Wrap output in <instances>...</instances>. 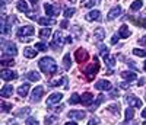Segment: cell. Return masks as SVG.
<instances>
[{
  "label": "cell",
  "mask_w": 146,
  "mask_h": 125,
  "mask_svg": "<svg viewBox=\"0 0 146 125\" xmlns=\"http://www.w3.org/2000/svg\"><path fill=\"white\" fill-rule=\"evenodd\" d=\"M104 61H105V64H107L110 68H113V67H114V64H115V57L105 55V57H104Z\"/></svg>",
  "instance_id": "cell-33"
},
{
  "label": "cell",
  "mask_w": 146,
  "mask_h": 125,
  "mask_svg": "<svg viewBox=\"0 0 146 125\" xmlns=\"http://www.w3.org/2000/svg\"><path fill=\"white\" fill-rule=\"evenodd\" d=\"M44 9H45L47 16H57V15L60 13V7H54V6L50 5V3H45Z\"/></svg>",
  "instance_id": "cell-11"
},
{
  "label": "cell",
  "mask_w": 146,
  "mask_h": 125,
  "mask_svg": "<svg viewBox=\"0 0 146 125\" xmlns=\"http://www.w3.org/2000/svg\"><path fill=\"white\" fill-rule=\"evenodd\" d=\"M85 19L89 20V22H92V20H101V12L100 10H92V12H89V13L85 16Z\"/></svg>",
  "instance_id": "cell-15"
},
{
  "label": "cell",
  "mask_w": 146,
  "mask_h": 125,
  "mask_svg": "<svg viewBox=\"0 0 146 125\" xmlns=\"http://www.w3.org/2000/svg\"><path fill=\"white\" fill-rule=\"evenodd\" d=\"M143 125H146V121H145V122H143Z\"/></svg>",
  "instance_id": "cell-59"
},
{
  "label": "cell",
  "mask_w": 146,
  "mask_h": 125,
  "mask_svg": "<svg viewBox=\"0 0 146 125\" xmlns=\"http://www.w3.org/2000/svg\"><path fill=\"white\" fill-rule=\"evenodd\" d=\"M50 35H51V29L47 28V26L40 31V38L41 39H48V36H50Z\"/></svg>",
  "instance_id": "cell-27"
},
{
  "label": "cell",
  "mask_w": 146,
  "mask_h": 125,
  "mask_svg": "<svg viewBox=\"0 0 146 125\" xmlns=\"http://www.w3.org/2000/svg\"><path fill=\"white\" fill-rule=\"evenodd\" d=\"M25 124H27V125H40L38 121H36L35 118H32V116H29V118L25 121Z\"/></svg>",
  "instance_id": "cell-44"
},
{
  "label": "cell",
  "mask_w": 146,
  "mask_h": 125,
  "mask_svg": "<svg viewBox=\"0 0 146 125\" xmlns=\"http://www.w3.org/2000/svg\"><path fill=\"white\" fill-rule=\"evenodd\" d=\"M98 124H100V119L95 118V116H92V118L89 119V122H88V125H98Z\"/></svg>",
  "instance_id": "cell-45"
},
{
  "label": "cell",
  "mask_w": 146,
  "mask_h": 125,
  "mask_svg": "<svg viewBox=\"0 0 146 125\" xmlns=\"http://www.w3.org/2000/svg\"><path fill=\"white\" fill-rule=\"evenodd\" d=\"M95 89L98 90H111V83H110L108 80H98L95 83Z\"/></svg>",
  "instance_id": "cell-12"
},
{
  "label": "cell",
  "mask_w": 146,
  "mask_h": 125,
  "mask_svg": "<svg viewBox=\"0 0 146 125\" xmlns=\"http://www.w3.org/2000/svg\"><path fill=\"white\" fill-rule=\"evenodd\" d=\"M38 23L40 25H44V26H48V25H54L56 20L54 19H50V18H40L38 19Z\"/></svg>",
  "instance_id": "cell-28"
},
{
  "label": "cell",
  "mask_w": 146,
  "mask_h": 125,
  "mask_svg": "<svg viewBox=\"0 0 146 125\" xmlns=\"http://www.w3.org/2000/svg\"><path fill=\"white\" fill-rule=\"evenodd\" d=\"M129 86H130V83H121V84H120V87H121V89H127Z\"/></svg>",
  "instance_id": "cell-50"
},
{
  "label": "cell",
  "mask_w": 146,
  "mask_h": 125,
  "mask_svg": "<svg viewBox=\"0 0 146 125\" xmlns=\"http://www.w3.org/2000/svg\"><path fill=\"white\" fill-rule=\"evenodd\" d=\"M118 35H120V38H129V36L131 35V32H130V29H129L127 25H123V26L120 28Z\"/></svg>",
  "instance_id": "cell-22"
},
{
  "label": "cell",
  "mask_w": 146,
  "mask_h": 125,
  "mask_svg": "<svg viewBox=\"0 0 146 125\" xmlns=\"http://www.w3.org/2000/svg\"><path fill=\"white\" fill-rule=\"evenodd\" d=\"M79 102H80V96H79L78 93H73L72 97L69 99V103H70V105H76V103H79Z\"/></svg>",
  "instance_id": "cell-38"
},
{
  "label": "cell",
  "mask_w": 146,
  "mask_h": 125,
  "mask_svg": "<svg viewBox=\"0 0 146 125\" xmlns=\"http://www.w3.org/2000/svg\"><path fill=\"white\" fill-rule=\"evenodd\" d=\"M121 77H123L124 80H129V83H130V82H133V80H136L137 76H136L133 71H123V73H121Z\"/></svg>",
  "instance_id": "cell-23"
},
{
  "label": "cell",
  "mask_w": 146,
  "mask_h": 125,
  "mask_svg": "<svg viewBox=\"0 0 146 125\" xmlns=\"http://www.w3.org/2000/svg\"><path fill=\"white\" fill-rule=\"evenodd\" d=\"M16 9H18L19 12H25V13H29V9H28V5H27L25 0H19L18 5H16Z\"/></svg>",
  "instance_id": "cell-24"
},
{
  "label": "cell",
  "mask_w": 146,
  "mask_h": 125,
  "mask_svg": "<svg viewBox=\"0 0 146 125\" xmlns=\"http://www.w3.org/2000/svg\"><path fill=\"white\" fill-rule=\"evenodd\" d=\"M129 19L135 23V25H137V26H142V28L146 29V15H143L142 18H140V16H130Z\"/></svg>",
  "instance_id": "cell-13"
},
{
  "label": "cell",
  "mask_w": 146,
  "mask_h": 125,
  "mask_svg": "<svg viewBox=\"0 0 146 125\" xmlns=\"http://www.w3.org/2000/svg\"><path fill=\"white\" fill-rule=\"evenodd\" d=\"M63 67H64V70H70V67H72L70 54H66V55H64V58H63Z\"/></svg>",
  "instance_id": "cell-31"
},
{
  "label": "cell",
  "mask_w": 146,
  "mask_h": 125,
  "mask_svg": "<svg viewBox=\"0 0 146 125\" xmlns=\"http://www.w3.org/2000/svg\"><path fill=\"white\" fill-rule=\"evenodd\" d=\"M28 92H29V83H23L18 87V95L21 97H25L28 95Z\"/></svg>",
  "instance_id": "cell-20"
},
{
  "label": "cell",
  "mask_w": 146,
  "mask_h": 125,
  "mask_svg": "<svg viewBox=\"0 0 146 125\" xmlns=\"http://www.w3.org/2000/svg\"><path fill=\"white\" fill-rule=\"evenodd\" d=\"M34 32H35L34 26H31V25H27V26L19 28L18 32H16V35H18V38H19L21 41L29 42V41H31V36L34 35Z\"/></svg>",
  "instance_id": "cell-2"
},
{
  "label": "cell",
  "mask_w": 146,
  "mask_h": 125,
  "mask_svg": "<svg viewBox=\"0 0 146 125\" xmlns=\"http://www.w3.org/2000/svg\"><path fill=\"white\" fill-rule=\"evenodd\" d=\"M100 2H101V0H89V2H86L83 6H85V7H94V6H96V5H100Z\"/></svg>",
  "instance_id": "cell-42"
},
{
  "label": "cell",
  "mask_w": 146,
  "mask_h": 125,
  "mask_svg": "<svg viewBox=\"0 0 146 125\" xmlns=\"http://www.w3.org/2000/svg\"><path fill=\"white\" fill-rule=\"evenodd\" d=\"M139 42H140L142 45H146V35L143 36V38H142V39H139Z\"/></svg>",
  "instance_id": "cell-51"
},
{
  "label": "cell",
  "mask_w": 146,
  "mask_h": 125,
  "mask_svg": "<svg viewBox=\"0 0 146 125\" xmlns=\"http://www.w3.org/2000/svg\"><path fill=\"white\" fill-rule=\"evenodd\" d=\"M2 51H3V57L6 55H16L18 54V48L16 45L12 42V41H6V39H2Z\"/></svg>",
  "instance_id": "cell-3"
},
{
  "label": "cell",
  "mask_w": 146,
  "mask_h": 125,
  "mask_svg": "<svg viewBox=\"0 0 146 125\" xmlns=\"http://www.w3.org/2000/svg\"><path fill=\"white\" fill-rule=\"evenodd\" d=\"M36 49L35 48H31V47H27L25 49H23V55H25L27 58H35L36 57Z\"/></svg>",
  "instance_id": "cell-21"
},
{
  "label": "cell",
  "mask_w": 146,
  "mask_h": 125,
  "mask_svg": "<svg viewBox=\"0 0 146 125\" xmlns=\"http://www.w3.org/2000/svg\"><path fill=\"white\" fill-rule=\"evenodd\" d=\"M42 95H44V87H42V86H36L35 89H34V92H32V95H31V99H29V101H31L32 103L40 102L41 97H42Z\"/></svg>",
  "instance_id": "cell-6"
},
{
  "label": "cell",
  "mask_w": 146,
  "mask_h": 125,
  "mask_svg": "<svg viewBox=\"0 0 146 125\" xmlns=\"http://www.w3.org/2000/svg\"><path fill=\"white\" fill-rule=\"evenodd\" d=\"M133 54L137 57H146V49H140V48H135L133 49Z\"/></svg>",
  "instance_id": "cell-40"
},
{
  "label": "cell",
  "mask_w": 146,
  "mask_h": 125,
  "mask_svg": "<svg viewBox=\"0 0 146 125\" xmlns=\"http://www.w3.org/2000/svg\"><path fill=\"white\" fill-rule=\"evenodd\" d=\"M9 2H12V0H2V5L5 6V5H6V3H9Z\"/></svg>",
  "instance_id": "cell-54"
},
{
  "label": "cell",
  "mask_w": 146,
  "mask_h": 125,
  "mask_svg": "<svg viewBox=\"0 0 146 125\" xmlns=\"http://www.w3.org/2000/svg\"><path fill=\"white\" fill-rule=\"evenodd\" d=\"M110 97H111V99L118 97V89H113V90H111V93H110Z\"/></svg>",
  "instance_id": "cell-46"
},
{
  "label": "cell",
  "mask_w": 146,
  "mask_h": 125,
  "mask_svg": "<svg viewBox=\"0 0 146 125\" xmlns=\"http://www.w3.org/2000/svg\"><path fill=\"white\" fill-rule=\"evenodd\" d=\"M64 42H66V38L63 36V34L57 31V32L54 34V39H53V42H51V45H50V47H51L53 49H56V51H60Z\"/></svg>",
  "instance_id": "cell-5"
},
{
  "label": "cell",
  "mask_w": 146,
  "mask_h": 125,
  "mask_svg": "<svg viewBox=\"0 0 146 125\" xmlns=\"http://www.w3.org/2000/svg\"><path fill=\"white\" fill-rule=\"evenodd\" d=\"M70 2H76V0H70Z\"/></svg>",
  "instance_id": "cell-58"
},
{
  "label": "cell",
  "mask_w": 146,
  "mask_h": 125,
  "mask_svg": "<svg viewBox=\"0 0 146 125\" xmlns=\"http://www.w3.org/2000/svg\"><path fill=\"white\" fill-rule=\"evenodd\" d=\"M72 42H73V38H72V35L66 36V44H72Z\"/></svg>",
  "instance_id": "cell-49"
},
{
  "label": "cell",
  "mask_w": 146,
  "mask_h": 125,
  "mask_svg": "<svg viewBox=\"0 0 146 125\" xmlns=\"http://www.w3.org/2000/svg\"><path fill=\"white\" fill-rule=\"evenodd\" d=\"M110 112H111V114H114V115H120V105L118 103H113V105H110L108 108H107Z\"/></svg>",
  "instance_id": "cell-30"
},
{
  "label": "cell",
  "mask_w": 146,
  "mask_h": 125,
  "mask_svg": "<svg viewBox=\"0 0 146 125\" xmlns=\"http://www.w3.org/2000/svg\"><path fill=\"white\" fill-rule=\"evenodd\" d=\"M35 49H36V51H47V44H44V42H36V44H35Z\"/></svg>",
  "instance_id": "cell-41"
},
{
  "label": "cell",
  "mask_w": 146,
  "mask_h": 125,
  "mask_svg": "<svg viewBox=\"0 0 146 125\" xmlns=\"http://www.w3.org/2000/svg\"><path fill=\"white\" fill-rule=\"evenodd\" d=\"M10 109H12V103H7V102L2 101V111L3 112H9Z\"/></svg>",
  "instance_id": "cell-43"
},
{
  "label": "cell",
  "mask_w": 146,
  "mask_h": 125,
  "mask_svg": "<svg viewBox=\"0 0 146 125\" xmlns=\"http://www.w3.org/2000/svg\"><path fill=\"white\" fill-rule=\"evenodd\" d=\"M60 25H62V28H66V26H67V20H63Z\"/></svg>",
  "instance_id": "cell-52"
},
{
  "label": "cell",
  "mask_w": 146,
  "mask_h": 125,
  "mask_svg": "<svg viewBox=\"0 0 146 125\" xmlns=\"http://www.w3.org/2000/svg\"><path fill=\"white\" fill-rule=\"evenodd\" d=\"M75 12H76L75 7H69V9H66V10H64V16H66V19L72 18L73 15H75Z\"/></svg>",
  "instance_id": "cell-39"
},
{
  "label": "cell",
  "mask_w": 146,
  "mask_h": 125,
  "mask_svg": "<svg viewBox=\"0 0 146 125\" xmlns=\"http://www.w3.org/2000/svg\"><path fill=\"white\" fill-rule=\"evenodd\" d=\"M98 49H100V54H101L102 57L110 55V49H108V47H105V45H102V44H98Z\"/></svg>",
  "instance_id": "cell-36"
},
{
  "label": "cell",
  "mask_w": 146,
  "mask_h": 125,
  "mask_svg": "<svg viewBox=\"0 0 146 125\" xmlns=\"http://www.w3.org/2000/svg\"><path fill=\"white\" fill-rule=\"evenodd\" d=\"M40 68L42 73L45 74H56L57 73V64H56V61L51 58V57H44L40 60Z\"/></svg>",
  "instance_id": "cell-1"
},
{
  "label": "cell",
  "mask_w": 146,
  "mask_h": 125,
  "mask_svg": "<svg viewBox=\"0 0 146 125\" xmlns=\"http://www.w3.org/2000/svg\"><path fill=\"white\" fill-rule=\"evenodd\" d=\"M143 68H145V71H146V61H145V66H143Z\"/></svg>",
  "instance_id": "cell-57"
},
{
  "label": "cell",
  "mask_w": 146,
  "mask_h": 125,
  "mask_svg": "<svg viewBox=\"0 0 146 125\" xmlns=\"http://www.w3.org/2000/svg\"><path fill=\"white\" fill-rule=\"evenodd\" d=\"M86 116V112L85 111H70L69 112V118L72 119H83Z\"/></svg>",
  "instance_id": "cell-16"
},
{
  "label": "cell",
  "mask_w": 146,
  "mask_h": 125,
  "mask_svg": "<svg viewBox=\"0 0 146 125\" xmlns=\"http://www.w3.org/2000/svg\"><path fill=\"white\" fill-rule=\"evenodd\" d=\"M105 38V29L104 28H96L95 31H94V39L95 41H102Z\"/></svg>",
  "instance_id": "cell-18"
},
{
  "label": "cell",
  "mask_w": 146,
  "mask_h": 125,
  "mask_svg": "<svg viewBox=\"0 0 146 125\" xmlns=\"http://www.w3.org/2000/svg\"><path fill=\"white\" fill-rule=\"evenodd\" d=\"M126 102H127L129 106H131V108H142V105H143V102L140 101L139 97H136L135 95H127V96H126Z\"/></svg>",
  "instance_id": "cell-8"
},
{
  "label": "cell",
  "mask_w": 146,
  "mask_h": 125,
  "mask_svg": "<svg viewBox=\"0 0 146 125\" xmlns=\"http://www.w3.org/2000/svg\"><path fill=\"white\" fill-rule=\"evenodd\" d=\"M29 2H31L32 5H36V2H38V0H29Z\"/></svg>",
  "instance_id": "cell-55"
},
{
  "label": "cell",
  "mask_w": 146,
  "mask_h": 125,
  "mask_svg": "<svg viewBox=\"0 0 146 125\" xmlns=\"http://www.w3.org/2000/svg\"><path fill=\"white\" fill-rule=\"evenodd\" d=\"M118 38H120V35H113V38H111V44H117Z\"/></svg>",
  "instance_id": "cell-47"
},
{
  "label": "cell",
  "mask_w": 146,
  "mask_h": 125,
  "mask_svg": "<svg viewBox=\"0 0 146 125\" xmlns=\"http://www.w3.org/2000/svg\"><path fill=\"white\" fill-rule=\"evenodd\" d=\"M120 13H121V7H120V6H114L111 10L108 12L107 19H108V20H113V19H115L117 16H120Z\"/></svg>",
  "instance_id": "cell-17"
},
{
  "label": "cell",
  "mask_w": 146,
  "mask_h": 125,
  "mask_svg": "<svg viewBox=\"0 0 146 125\" xmlns=\"http://www.w3.org/2000/svg\"><path fill=\"white\" fill-rule=\"evenodd\" d=\"M0 77H2L5 82H10V80H15L18 77V73L13 71V70H7V68H3L2 73H0Z\"/></svg>",
  "instance_id": "cell-7"
},
{
  "label": "cell",
  "mask_w": 146,
  "mask_h": 125,
  "mask_svg": "<svg viewBox=\"0 0 146 125\" xmlns=\"http://www.w3.org/2000/svg\"><path fill=\"white\" fill-rule=\"evenodd\" d=\"M25 76H27V79L31 80V82H38V80L41 79V76H40V74L36 73V71H29V73L25 74Z\"/></svg>",
  "instance_id": "cell-25"
},
{
  "label": "cell",
  "mask_w": 146,
  "mask_h": 125,
  "mask_svg": "<svg viewBox=\"0 0 146 125\" xmlns=\"http://www.w3.org/2000/svg\"><path fill=\"white\" fill-rule=\"evenodd\" d=\"M104 99H105V96L104 95H100V96H96V101H95V103L92 105V108H91V111L94 112V111H96V109H98V106L104 102Z\"/></svg>",
  "instance_id": "cell-26"
},
{
  "label": "cell",
  "mask_w": 146,
  "mask_h": 125,
  "mask_svg": "<svg viewBox=\"0 0 146 125\" xmlns=\"http://www.w3.org/2000/svg\"><path fill=\"white\" fill-rule=\"evenodd\" d=\"M66 125H76V122H67Z\"/></svg>",
  "instance_id": "cell-56"
},
{
  "label": "cell",
  "mask_w": 146,
  "mask_h": 125,
  "mask_svg": "<svg viewBox=\"0 0 146 125\" xmlns=\"http://www.w3.org/2000/svg\"><path fill=\"white\" fill-rule=\"evenodd\" d=\"M142 116H143V118H146V108L142 111Z\"/></svg>",
  "instance_id": "cell-53"
},
{
  "label": "cell",
  "mask_w": 146,
  "mask_h": 125,
  "mask_svg": "<svg viewBox=\"0 0 146 125\" xmlns=\"http://www.w3.org/2000/svg\"><path fill=\"white\" fill-rule=\"evenodd\" d=\"M75 58H76V61H78V63H85V61H88L89 54H88L86 49L79 48V49H76V51H75Z\"/></svg>",
  "instance_id": "cell-9"
},
{
  "label": "cell",
  "mask_w": 146,
  "mask_h": 125,
  "mask_svg": "<svg viewBox=\"0 0 146 125\" xmlns=\"http://www.w3.org/2000/svg\"><path fill=\"white\" fill-rule=\"evenodd\" d=\"M58 121V118L56 115H51V116H47L45 118V125H56Z\"/></svg>",
  "instance_id": "cell-37"
},
{
  "label": "cell",
  "mask_w": 146,
  "mask_h": 125,
  "mask_svg": "<svg viewBox=\"0 0 146 125\" xmlns=\"http://www.w3.org/2000/svg\"><path fill=\"white\" fill-rule=\"evenodd\" d=\"M98 71H100V63H98V58L94 57V64L88 66L86 68H85L83 73L86 74V79H88V80H92L96 74H98Z\"/></svg>",
  "instance_id": "cell-4"
},
{
  "label": "cell",
  "mask_w": 146,
  "mask_h": 125,
  "mask_svg": "<svg viewBox=\"0 0 146 125\" xmlns=\"http://www.w3.org/2000/svg\"><path fill=\"white\" fill-rule=\"evenodd\" d=\"M133 118H135V109H133L131 106H129V108L126 109V121L130 122Z\"/></svg>",
  "instance_id": "cell-32"
},
{
  "label": "cell",
  "mask_w": 146,
  "mask_h": 125,
  "mask_svg": "<svg viewBox=\"0 0 146 125\" xmlns=\"http://www.w3.org/2000/svg\"><path fill=\"white\" fill-rule=\"evenodd\" d=\"M142 6H143V0H136V2H133V3H131L130 9H131L133 12H136V10H140Z\"/></svg>",
  "instance_id": "cell-34"
},
{
  "label": "cell",
  "mask_w": 146,
  "mask_h": 125,
  "mask_svg": "<svg viewBox=\"0 0 146 125\" xmlns=\"http://www.w3.org/2000/svg\"><path fill=\"white\" fill-rule=\"evenodd\" d=\"M94 102V95L92 93H83L82 96H80V103L82 105H85V106H89L91 103Z\"/></svg>",
  "instance_id": "cell-14"
},
{
  "label": "cell",
  "mask_w": 146,
  "mask_h": 125,
  "mask_svg": "<svg viewBox=\"0 0 146 125\" xmlns=\"http://www.w3.org/2000/svg\"><path fill=\"white\" fill-rule=\"evenodd\" d=\"M12 95H13V87L9 86V84L3 86V89L0 90V96L2 97H10Z\"/></svg>",
  "instance_id": "cell-19"
},
{
  "label": "cell",
  "mask_w": 146,
  "mask_h": 125,
  "mask_svg": "<svg viewBox=\"0 0 146 125\" xmlns=\"http://www.w3.org/2000/svg\"><path fill=\"white\" fill-rule=\"evenodd\" d=\"M0 64H2L3 67H12L15 64V61L12 58H6V57H2V60H0Z\"/></svg>",
  "instance_id": "cell-29"
},
{
  "label": "cell",
  "mask_w": 146,
  "mask_h": 125,
  "mask_svg": "<svg viewBox=\"0 0 146 125\" xmlns=\"http://www.w3.org/2000/svg\"><path fill=\"white\" fill-rule=\"evenodd\" d=\"M127 64H129L130 67H133V68H135V70H137V67L135 66V61H131V60H130V61H127Z\"/></svg>",
  "instance_id": "cell-48"
},
{
  "label": "cell",
  "mask_w": 146,
  "mask_h": 125,
  "mask_svg": "<svg viewBox=\"0 0 146 125\" xmlns=\"http://www.w3.org/2000/svg\"><path fill=\"white\" fill-rule=\"evenodd\" d=\"M31 112V108H28V106H25V108H22L21 111H16L15 112V115L16 116H25V115H28Z\"/></svg>",
  "instance_id": "cell-35"
},
{
  "label": "cell",
  "mask_w": 146,
  "mask_h": 125,
  "mask_svg": "<svg viewBox=\"0 0 146 125\" xmlns=\"http://www.w3.org/2000/svg\"><path fill=\"white\" fill-rule=\"evenodd\" d=\"M62 99H63V95L62 93H51L50 97L47 99V108H51L54 103H58Z\"/></svg>",
  "instance_id": "cell-10"
}]
</instances>
